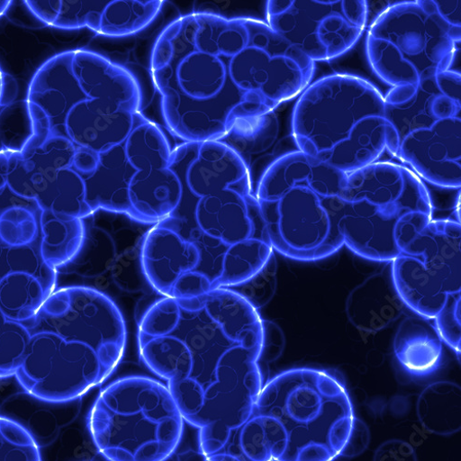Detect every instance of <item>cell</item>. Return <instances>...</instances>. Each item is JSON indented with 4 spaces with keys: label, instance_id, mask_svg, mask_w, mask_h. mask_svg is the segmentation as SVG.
Segmentation results:
<instances>
[{
    "label": "cell",
    "instance_id": "7a4b0ae2",
    "mask_svg": "<svg viewBox=\"0 0 461 461\" xmlns=\"http://www.w3.org/2000/svg\"><path fill=\"white\" fill-rule=\"evenodd\" d=\"M254 413L281 429L285 447L277 461H335L345 456L359 422L341 376L310 367L268 380Z\"/></svg>",
    "mask_w": 461,
    "mask_h": 461
},
{
    "label": "cell",
    "instance_id": "83f0119b",
    "mask_svg": "<svg viewBox=\"0 0 461 461\" xmlns=\"http://www.w3.org/2000/svg\"><path fill=\"white\" fill-rule=\"evenodd\" d=\"M110 0H27L29 12L43 24L63 30L88 28L98 34Z\"/></svg>",
    "mask_w": 461,
    "mask_h": 461
},
{
    "label": "cell",
    "instance_id": "ac0fdd59",
    "mask_svg": "<svg viewBox=\"0 0 461 461\" xmlns=\"http://www.w3.org/2000/svg\"><path fill=\"white\" fill-rule=\"evenodd\" d=\"M195 218L204 234L228 247L254 238L268 240L252 188H229L199 199Z\"/></svg>",
    "mask_w": 461,
    "mask_h": 461
},
{
    "label": "cell",
    "instance_id": "5bb4252c",
    "mask_svg": "<svg viewBox=\"0 0 461 461\" xmlns=\"http://www.w3.org/2000/svg\"><path fill=\"white\" fill-rule=\"evenodd\" d=\"M76 145L52 137L41 145L14 149L8 186L18 197L34 202L41 212L52 211L86 219L94 214L86 202L83 177L71 168Z\"/></svg>",
    "mask_w": 461,
    "mask_h": 461
},
{
    "label": "cell",
    "instance_id": "d4e9b609",
    "mask_svg": "<svg viewBox=\"0 0 461 461\" xmlns=\"http://www.w3.org/2000/svg\"><path fill=\"white\" fill-rule=\"evenodd\" d=\"M443 339L430 320L409 317L399 326L393 349L398 362L409 374L426 376L436 372L443 358Z\"/></svg>",
    "mask_w": 461,
    "mask_h": 461
},
{
    "label": "cell",
    "instance_id": "5b68a950",
    "mask_svg": "<svg viewBox=\"0 0 461 461\" xmlns=\"http://www.w3.org/2000/svg\"><path fill=\"white\" fill-rule=\"evenodd\" d=\"M461 28L439 15L434 0L400 2L381 11L367 29L368 63L392 88L413 86L453 69L459 59Z\"/></svg>",
    "mask_w": 461,
    "mask_h": 461
},
{
    "label": "cell",
    "instance_id": "74e56055",
    "mask_svg": "<svg viewBox=\"0 0 461 461\" xmlns=\"http://www.w3.org/2000/svg\"><path fill=\"white\" fill-rule=\"evenodd\" d=\"M30 338L23 324L10 321L0 312V379L15 375Z\"/></svg>",
    "mask_w": 461,
    "mask_h": 461
},
{
    "label": "cell",
    "instance_id": "836d02e7",
    "mask_svg": "<svg viewBox=\"0 0 461 461\" xmlns=\"http://www.w3.org/2000/svg\"><path fill=\"white\" fill-rule=\"evenodd\" d=\"M162 0H110L103 12L98 35L122 38L136 34L160 14Z\"/></svg>",
    "mask_w": 461,
    "mask_h": 461
},
{
    "label": "cell",
    "instance_id": "d6a6232c",
    "mask_svg": "<svg viewBox=\"0 0 461 461\" xmlns=\"http://www.w3.org/2000/svg\"><path fill=\"white\" fill-rule=\"evenodd\" d=\"M442 95L435 78L420 82L414 95L400 104H386L384 110L385 119L395 130L400 145L411 133L431 128L438 121L432 112L434 99Z\"/></svg>",
    "mask_w": 461,
    "mask_h": 461
},
{
    "label": "cell",
    "instance_id": "bcb514c9",
    "mask_svg": "<svg viewBox=\"0 0 461 461\" xmlns=\"http://www.w3.org/2000/svg\"><path fill=\"white\" fill-rule=\"evenodd\" d=\"M99 164V153L93 149L76 146L71 168L81 176L92 175Z\"/></svg>",
    "mask_w": 461,
    "mask_h": 461
},
{
    "label": "cell",
    "instance_id": "681fc988",
    "mask_svg": "<svg viewBox=\"0 0 461 461\" xmlns=\"http://www.w3.org/2000/svg\"><path fill=\"white\" fill-rule=\"evenodd\" d=\"M17 92L15 80L0 68V107L10 105L16 98Z\"/></svg>",
    "mask_w": 461,
    "mask_h": 461
},
{
    "label": "cell",
    "instance_id": "c3c4849f",
    "mask_svg": "<svg viewBox=\"0 0 461 461\" xmlns=\"http://www.w3.org/2000/svg\"><path fill=\"white\" fill-rule=\"evenodd\" d=\"M461 105L443 95H438L432 104V112L438 121L460 118Z\"/></svg>",
    "mask_w": 461,
    "mask_h": 461
},
{
    "label": "cell",
    "instance_id": "f6af8a7d",
    "mask_svg": "<svg viewBox=\"0 0 461 461\" xmlns=\"http://www.w3.org/2000/svg\"><path fill=\"white\" fill-rule=\"evenodd\" d=\"M440 93L461 105V75L459 70L447 69L436 75Z\"/></svg>",
    "mask_w": 461,
    "mask_h": 461
},
{
    "label": "cell",
    "instance_id": "e0dca14e",
    "mask_svg": "<svg viewBox=\"0 0 461 461\" xmlns=\"http://www.w3.org/2000/svg\"><path fill=\"white\" fill-rule=\"evenodd\" d=\"M397 160L421 181L443 189L461 186V120L436 122L409 134L401 143Z\"/></svg>",
    "mask_w": 461,
    "mask_h": 461
},
{
    "label": "cell",
    "instance_id": "44dd1931",
    "mask_svg": "<svg viewBox=\"0 0 461 461\" xmlns=\"http://www.w3.org/2000/svg\"><path fill=\"white\" fill-rule=\"evenodd\" d=\"M348 175L305 155L299 149L276 158L262 173L254 190L256 200L270 197L299 185L330 196L341 197Z\"/></svg>",
    "mask_w": 461,
    "mask_h": 461
},
{
    "label": "cell",
    "instance_id": "8fae6325",
    "mask_svg": "<svg viewBox=\"0 0 461 461\" xmlns=\"http://www.w3.org/2000/svg\"><path fill=\"white\" fill-rule=\"evenodd\" d=\"M241 19L249 41L229 61L230 79L241 91L256 95L268 110L276 111L312 85L316 63L266 22Z\"/></svg>",
    "mask_w": 461,
    "mask_h": 461
},
{
    "label": "cell",
    "instance_id": "3957f363",
    "mask_svg": "<svg viewBox=\"0 0 461 461\" xmlns=\"http://www.w3.org/2000/svg\"><path fill=\"white\" fill-rule=\"evenodd\" d=\"M339 221L344 246L371 261L390 263L400 254L403 223L433 218L424 181L404 165L377 161L346 176Z\"/></svg>",
    "mask_w": 461,
    "mask_h": 461
},
{
    "label": "cell",
    "instance_id": "4dcf8cb0",
    "mask_svg": "<svg viewBox=\"0 0 461 461\" xmlns=\"http://www.w3.org/2000/svg\"><path fill=\"white\" fill-rule=\"evenodd\" d=\"M194 14L197 21L194 42L199 50L230 59L247 48L248 32L241 18L227 19L210 13Z\"/></svg>",
    "mask_w": 461,
    "mask_h": 461
},
{
    "label": "cell",
    "instance_id": "6da1fadb",
    "mask_svg": "<svg viewBox=\"0 0 461 461\" xmlns=\"http://www.w3.org/2000/svg\"><path fill=\"white\" fill-rule=\"evenodd\" d=\"M196 29L194 13L168 24L153 47L149 69L167 128L184 142L203 143L221 140L236 120L267 108L236 86L230 59L197 49Z\"/></svg>",
    "mask_w": 461,
    "mask_h": 461
},
{
    "label": "cell",
    "instance_id": "ffe728a7",
    "mask_svg": "<svg viewBox=\"0 0 461 461\" xmlns=\"http://www.w3.org/2000/svg\"><path fill=\"white\" fill-rule=\"evenodd\" d=\"M176 301L181 311L186 312L197 313L205 310L226 339L262 354L263 321L256 307L239 292L217 288L198 298Z\"/></svg>",
    "mask_w": 461,
    "mask_h": 461
},
{
    "label": "cell",
    "instance_id": "f1b7e54d",
    "mask_svg": "<svg viewBox=\"0 0 461 461\" xmlns=\"http://www.w3.org/2000/svg\"><path fill=\"white\" fill-rule=\"evenodd\" d=\"M139 338V351L144 364L168 385L187 378L194 368V355L188 345L175 336Z\"/></svg>",
    "mask_w": 461,
    "mask_h": 461
},
{
    "label": "cell",
    "instance_id": "8992f818",
    "mask_svg": "<svg viewBox=\"0 0 461 461\" xmlns=\"http://www.w3.org/2000/svg\"><path fill=\"white\" fill-rule=\"evenodd\" d=\"M460 242L457 221L422 217L401 227L392 275L404 305L417 316L435 320L460 296Z\"/></svg>",
    "mask_w": 461,
    "mask_h": 461
},
{
    "label": "cell",
    "instance_id": "db71d44e",
    "mask_svg": "<svg viewBox=\"0 0 461 461\" xmlns=\"http://www.w3.org/2000/svg\"><path fill=\"white\" fill-rule=\"evenodd\" d=\"M204 461H206V460H204Z\"/></svg>",
    "mask_w": 461,
    "mask_h": 461
},
{
    "label": "cell",
    "instance_id": "4316f807",
    "mask_svg": "<svg viewBox=\"0 0 461 461\" xmlns=\"http://www.w3.org/2000/svg\"><path fill=\"white\" fill-rule=\"evenodd\" d=\"M461 389L450 381L430 384L417 401V416L429 433L450 436L461 429Z\"/></svg>",
    "mask_w": 461,
    "mask_h": 461
},
{
    "label": "cell",
    "instance_id": "7402d4cb",
    "mask_svg": "<svg viewBox=\"0 0 461 461\" xmlns=\"http://www.w3.org/2000/svg\"><path fill=\"white\" fill-rule=\"evenodd\" d=\"M136 172L127 158L125 143L100 152L96 170L88 176H82L86 202L94 214L105 211L136 221L130 198V186Z\"/></svg>",
    "mask_w": 461,
    "mask_h": 461
},
{
    "label": "cell",
    "instance_id": "e575fe53",
    "mask_svg": "<svg viewBox=\"0 0 461 461\" xmlns=\"http://www.w3.org/2000/svg\"><path fill=\"white\" fill-rule=\"evenodd\" d=\"M112 237L98 226L86 228L84 245L78 256L66 267L68 273L85 278H96L111 271L118 258Z\"/></svg>",
    "mask_w": 461,
    "mask_h": 461
},
{
    "label": "cell",
    "instance_id": "d6986e66",
    "mask_svg": "<svg viewBox=\"0 0 461 461\" xmlns=\"http://www.w3.org/2000/svg\"><path fill=\"white\" fill-rule=\"evenodd\" d=\"M142 271L149 286L170 297L175 282L184 274L194 271L202 256L199 248L184 240L176 230L158 225L151 228L140 245Z\"/></svg>",
    "mask_w": 461,
    "mask_h": 461
},
{
    "label": "cell",
    "instance_id": "9c48e42d",
    "mask_svg": "<svg viewBox=\"0 0 461 461\" xmlns=\"http://www.w3.org/2000/svg\"><path fill=\"white\" fill-rule=\"evenodd\" d=\"M257 203L268 242L283 256L315 262L344 247L341 197L299 185Z\"/></svg>",
    "mask_w": 461,
    "mask_h": 461
},
{
    "label": "cell",
    "instance_id": "7c38bea8",
    "mask_svg": "<svg viewBox=\"0 0 461 461\" xmlns=\"http://www.w3.org/2000/svg\"><path fill=\"white\" fill-rule=\"evenodd\" d=\"M114 370L87 344L38 332L31 335L14 376L28 395L45 402L64 403L79 400L100 386Z\"/></svg>",
    "mask_w": 461,
    "mask_h": 461
},
{
    "label": "cell",
    "instance_id": "277c9868",
    "mask_svg": "<svg viewBox=\"0 0 461 461\" xmlns=\"http://www.w3.org/2000/svg\"><path fill=\"white\" fill-rule=\"evenodd\" d=\"M184 421L162 383L128 376L100 393L88 415V429L108 461H164L176 453Z\"/></svg>",
    "mask_w": 461,
    "mask_h": 461
},
{
    "label": "cell",
    "instance_id": "52a82bcc",
    "mask_svg": "<svg viewBox=\"0 0 461 461\" xmlns=\"http://www.w3.org/2000/svg\"><path fill=\"white\" fill-rule=\"evenodd\" d=\"M384 95L367 80L352 74L328 75L298 97L292 137L300 151L319 160L348 140L360 122L384 117Z\"/></svg>",
    "mask_w": 461,
    "mask_h": 461
},
{
    "label": "cell",
    "instance_id": "4fadbf2b",
    "mask_svg": "<svg viewBox=\"0 0 461 461\" xmlns=\"http://www.w3.org/2000/svg\"><path fill=\"white\" fill-rule=\"evenodd\" d=\"M25 328L31 335L51 332L68 341L87 344L115 368L125 354L124 318L110 297L94 288L70 286L54 291Z\"/></svg>",
    "mask_w": 461,
    "mask_h": 461
},
{
    "label": "cell",
    "instance_id": "816d5d0a",
    "mask_svg": "<svg viewBox=\"0 0 461 461\" xmlns=\"http://www.w3.org/2000/svg\"><path fill=\"white\" fill-rule=\"evenodd\" d=\"M14 2L11 0H0V18H2L12 7Z\"/></svg>",
    "mask_w": 461,
    "mask_h": 461
},
{
    "label": "cell",
    "instance_id": "f907efd6",
    "mask_svg": "<svg viewBox=\"0 0 461 461\" xmlns=\"http://www.w3.org/2000/svg\"><path fill=\"white\" fill-rule=\"evenodd\" d=\"M13 150L5 146L0 149V192L8 186L9 161Z\"/></svg>",
    "mask_w": 461,
    "mask_h": 461
},
{
    "label": "cell",
    "instance_id": "7dc6e473",
    "mask_svg": "<svg viewBox=\"0 0 461 461\" xmlns=\"http://www.w3.org/2000/svg\"><path fill=\"white\" fill-rule=\"evenodd\" d=\"M441 18L453 27L461 28L460 0H434Z\"/></svg>",
    "mask_w": 461,
    "mask_h": 461
},
{
    "label": "cell",
    "instance_id": "f546056e",
    "mask_svg": "<svg viewBox=\"0 0 461 461\" xmlns=\"http://www.w3.org/2000/svg\"><path fill=\"white\" fill-rule=\"evenodd\" d=\"M275 256L268 240L250 239L229 246L226 250L221 274L212 281V289L236 288L263 271Z\"/></svg>",
    "mask_w": 461,
    "mask_h": 461
},
{
    "label": "cell",
    "instance_id": "9a60e30c",
    "mask_svg": "<svg viewBox=\"0 0 461 461\" xmlns=\"http://www.w3.org/2000/svg\"><path fill=\"white\" fill-rule=\"evenodd\" d=\"M126 155L137 170L130 186L136 221L161 223L178 209L183 185L171 168L172 146L164 130L140 112L125 142Z\"/></svg>",
    "mask_w": 461,
    "mask_h": 461
},
{
    "label": "cell",
    "instance_id": "603a6c76",
    "mask_svg": "<svg viewBox=\"0 0 461 461\" xmlns=\"http://www.w3.org/2000/svg\"><path fill=\"white\" fill-rule=\"evenodd\" d=\"M399 148L400 140L392 125L384 117H370L319 160L348 175L377 162L386 150L397 159Z\"/></svg>",
    "mask_w": 461,
    "mask_h": 461
},
{
    "label": "cell",
    "instance_id": "d590c367",
    "mask_svg": "<svg viewBox=\"0 0 461 461\" xmlns=\"http://www.w3.org/2000/svg\"><path fill=\"white\" fill-rule=\"evenodd\" d=\"M40 208L18 205L0 212V244L22 248L40 241Z\"/></svg>",
    "mask_w": 461,
    "mask_h": 461
},
{
    "label": "cell",
    "instance_id": "8d00e7d4",
    "mask_svg": "<svg viewBox=\"0 0 461 461\" xmlns=\"http://www.w3.org/2000/svg\"><path fill=\"white\" fill-rule=\"evenodd\" d=\"M0 461H42L40 446L19 422L0 416Z\"/></svg>",
    "mask_w": 461,
    "mask_h": 461
},
{
    "label": "cell",
    "instance_id": "484cf974",
    "mask_svg": "<svg viewBox=\"0 0 461 461\" xmlns=\"http://www.w3.org/2000/svg\"><path fill=\"white\" fill-rule=\"evenodd\" d=\"M40 250L43 260L55 268L68 266L82 249L86 235L85 220L52 211L41 212Z\"/></svg>",
    "mask_w": 461,
    "mask_h": 461
},
{
    "label": "cell",
    "instance_id": "b9f144b4",
    "mask_svg": "<svg viewBox=\"0 0 461 461\" xmlns=\"http://www.w3.org/2000/svg\"><path fill=\"white\" fill-rule=\"evenodd\" d=\"M460 296L454 297L435 319V325L445 343L460 357Z\"/></svg>",
    "mask_w": 461,
    "mask_h": 461
},
{
    "label": "cell",
    "instance_id": "60d3db41",
    "mask_svg": "<svg viewBox=\"0 0 461 461\" xmlns=\"http://www.w3.org/2000/svg\"><path fill=\"white\" fill-rule=\"evenodd\" d=\"M276 287V258H272L263 271L248 283L236 287L235 290L246 297L255 307L259 309L275 294Z\"/></svg>",
    "mask_w": 461,
    "mask_h": 461
},
{
    "label": "cell",
    "instance_id": "cb8c5ba5",
    "mask_svg": "<svg viewBox=\"0 0 461 461\" xmlns=\"http://www.w3.org/2000/svg\"><path fill=\"white\" fill-rule=\"evenodd\" d=\"M404 303L395 287L391 262L355 288L346 302V314L358 330L374 333L400 318Z\"/></svg>",
    "mask_w": 461,
    "mask_h": 461
},
{
    "label": "cell",
    "instance_id": "2e32d148",
    "mask_svg": "<svg viewBox=\"0 0 461 461\" xmlns=\"http://www.w3.org/2000/svg\"><path fill=\"white\" fill-rule=\"evenodd\" d=\"M41 240L32 246L0 244V312L7 320L31 323L55 291L58 272L42 258Z\"/></svg>",
    "mask_w": 461,
    "mask_h": 461
},
{
    "label": "cell",
    "instance_id": "7bdbcfd3",
    "mask_svg": "<svg viewBox=\"0 0 461 461\" xmlns=\"http://www.w3.org/2000/svg\"><path fill=\"white\" fill-rule=\"evenodd\" d=\"M212 281L200 272L191 271L182 275L173 285L170 297L176 300H190L208 294Z\"/></svg>",
    "mask_w": 461,
    "mask_h": 461
},
{
    "label": "cell",
    "instance_id": "ee69618b",
    "mask_svg": "<svg viewBox=\"0 0 461 461\" xmlns=\"http://www.w3.org/2000/svg\"><path fill=\"white\" fill-rule=\"evenodd\" d=\"M374 461H417L413 447L402 440L393 439L375 451Z\"/></svg>",
    "mask_w": 461,
    "mask_h": 461
},
{
    "label": "cell",
    "instance_id": "ab89813d",
    "mask_svg": "<svg viewBox=\"0 0 461 461\" xmlns=\"http://www.w3.org/2000/svg\"><path fill=\"white\" fill-rule=\"evenodd\" d=\"M111 271L115 285L128 293H138L149 286L142 271L140 248L129 249L118 256Z\"/></svg>",
    "mask_w": 461,
    "mask_h": 461
},
{
    "label": "cell",
    "instance_id": "f35d334b",
    "mask_svg": "<svg viewBox=\"0 0 461 461\" xmlns=\"http://www.w3.org/2000/svg\"><path fill=\"white\" fill-rule=\"evenodd\" d=\"M181 309L172 297L162 296L145 312L138 322V337L160 338L170 335L178 326Z\"/></svg>",
    "mask_w": 461,
    "mask_h": 461
},
{
    "label": "cell",
    "instance_id": "ba28073f",
    "mask_svg": "<svg viewBox=\"0 0 461 461\" xmlns=\"http://www.w3.org/2000/svg\"><path fill=\"white\" fill-rule=\"evenodd\" d=\"M91 97L74 106L66 134L76 146L100 153L126 142L142 95L135 76L125 68L87 50H76Z\"/></svg>",
    "mask_w": 461,
    "mask_h": 461
},
{
    "label": "cell",
    "instance_id": "1f68e13d",
    "mask_svg": "<svg viewBox=\"0 0 461 461\" xmlns=\"http://www.w3.org/2000/svg\"><path fill=\"white\" fill-rule=\"evenodd\" d=\"M276 111L236 120L219 141L237 151L250 168V158L270 149L280 136L281 122Z\"/></svg>",
    "mask_w": 461,
    "mask_h": 461
},
{
    "label": "cell",
    "instance_id": "f5cc1de1",
    "mask_svg": "<svg viewBox=\"0 0 461 461\" xmlns=\"http://www.w3.org/2000/svg\"><path fill=\"white\" fill-rule=\"evenodd\" d=\"M164 461H180L178 456L175 453Z\"/></svg>",
    "mask_w": 461,
    "mask_h": 461
},
{
    "label": "cell",
    "instance_id": "30bf717a",
    "mask_svg": "<svg viewBox=\"0 0 461 461\" xmlns=\"http://www.w3.org/2000/svg\"><path fill=\"white\" fill-rule=\"evenodd\" d=\"M365 0H270L266 23L313 62L351 51L368 27Z\"/></svg>",
    "mask_w": 461,
    "mask_h": 461
}]
</instances>
